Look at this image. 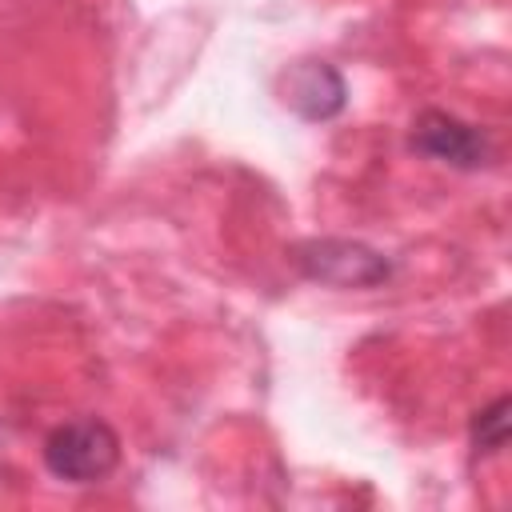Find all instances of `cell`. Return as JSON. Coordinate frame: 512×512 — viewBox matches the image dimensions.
Wrapping results in <instances>:
<instances>
[{"mask_svg":"<svg viewBox=\"0 0 512 512\" xmlns=\"http://www.w3.org/2000/svg\"><path fill=\"white\" fill-rule=\"evenodd\" d=\"M44 464L56 480L96 484L120 464V436L96 416L68 420L44 440Z\"/></svg>","mask_w":512,"mask_h":512,"instance_id":"cell-1","label":"cell"},{"mask_svg":"<svg viewBox=\"0 0 512 512\" xmlns=\"http://www.w3.org/2000/svg\"><path fill=\"white\" fill-rule=\"evenodd\" d=\"M412 148L432 156V160L456 164V168H480L484 156H488V144H484V136L472 124H464V120H456L448 112H436V108L416 116Z\"/></svg>","mask_w":512,"mask_h":512,"instance_id":"cell-3","label":"cell"},{"mask_svg":"<svg viewBox=\"0 0 512 512\" xmlns=\"http://www.w3.org/2000/svg\"><path fill=\"white\" fill-rule=\"evenodd\" d=\"M284 104L304 120H328L344 108V80L324 60H300L284 72Z\"/></svg>","mask_w":512,"mask_h":512,"instance_id":"cell-4","label":"cell"},{"mask_svg":"<svg viewBox=\"0 0 512 512\" xmlns=\"http://www.w3.org/2000/svg\"><path fill=\"white\" fill-rule=\"evenodd\" d=\"M472 440H476V452H500L508 444V396H500L496 404L476 412Z\"/></svg>","mask_w":512,"mask_h":512,"instance_id":"cell-5","label":"cell"},{"mask_svg":"<svg viewBox=\"0 0 512 512\" xmlns=\"http://www.w3.org/2000/svg\"><path fill=\"white\" fill-rule=\"evenodd\" d=\"M296 264L308 280L332 288H376L392 276V264L356 240H308L296 248Z\"/></svg>","mask_w":512,"mask_h":512,"instance_id":"cell-2","label":"cell"}]
</instances>
